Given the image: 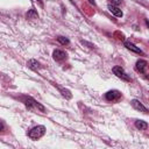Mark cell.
I'll return each instance as SVG.
<instances>
[{"instance_id":"6da1fadb","label":"cell","mask_w":149,"mask_h":149,"mask_svg":"<svg viewBox=\"0 0 149 149\" xmlns=\"http://www.w3.org/2000/svg\"><path fill=\"white\" fill-rule=\"evenodd\" d=\"M45 134V127L44 126H36L34 128H31L28 133V136L31 140H38L41 139L43 135Z\"/></svg>"},{"instance_id":"7a4b0ae2","label":"cell","mask_w":149,"mask_h":149,"mask_svg":"<svg viewBox=\"0 0 149 149\" xmlns=\"http://www.w3.org/2000/svg\"><path fill=\"white\" fill-rule=\"evenodd\" d=\"M24 105L30 111H41V112H45V108L44 106H42L40 102H37L36 100L31 99V98H28L24 100Z\"/></svg>"},{"instance_id":"3957f363","label":"cell","mask_w":149,"mask_h":149,"mask_svg":"<svg viewBox=\"0 0 149 149\" xmlns=\"http://www.w3.org/2000/svg\"><path fill=\"white\" fill-rule=\"evenodd\" d=\"M113 72H114V74H115L118 78H120V79H122V80H125V81H130L129 76L125 72V70H123L121 66H114V68H113Z\"/></svg>"},{"instance_id":"277c9868","label":"cell","mask_w":149,"mask_h":149,"mask_svg":"<svg viewBox=\"0 0 149 149\" xmlns=\"http://www.w3.org/2000/svg\"><path fill=\"white\" fill-rule=\"evenodd\" d=\"M105 98L108 101H116V100H119L121 98V93L119 91H116V90H112V91L106 92Z\"/></svg>"},{"instance_id":"5b68a950","label":"cell","mask_w":149,"mask_h":149,"mask_svg":"<svg viewBox=\"0 0 149 149\" xmlns=\"http://www.w3.org/2000/svg\"><path fill=\"white\" fill-rule=\"evenodd\" d=\"M52 56H54V59L57 61V62H63V61H65L68 58V54L65 51H63V50H59V49L54 50Z\"/></svg>"},{"instance_id":"8992f818","label":"cell","mask_w":149,"mask_h":149,"mask_svg":"<svg viewBox=\"0 0 149 149\" xmlns=\"http://www.w3.org/2000/svg\"><path fill=\"white\" fill-rule=\"evenodd\" d=\"M130 104H132V106H133L135 109H137V111H140V112H142V113H144V114H147V113H148L147 107H146V106H143L139 100L133 99V100L130 101Z\"/></svg>"},{"instance_id":"52a82bcc","label":"cell","mask_w":149,"mask_h":149,"mask_svg":"<svg viewBox=\"0 0 149 149\" xmlns=\"http://www.w3.org/2000/svg\"><path fill=\"white\" fill-rule=\"evenodd\" d=\"M147 65H148L147 61H144V59H139V61L136 62V65H135V68H136V70H137V71H140L141 73H146V69H147Z\"/></svg>"},{"instance_id":"ba28073f","label":"cell","mask_w":149,"mask_h":149,"mask_svg":"<svg viewBox=\"0 0 149 149\" xmlns=\"http://www.w3.org/2000/svg\"><path fill=\"white\" fill-rule=\"evenodd\" d=\"M108 9H109V12L113 14V15H115V16H118V17H121L122 15H123V13H122V10L118 7V6H114V5H108Z\"/></svg>"},{"instance_id":"9c48e42d","label":"cell","mask_w":149,"mask_h":149,"mask_svg":"<svg viewBox=\"0 0 149 149\" xmlns=\"http://www.w3.org/2000/svg\"><path fill=\"white\" fill-rule=\"evenodd\" d=\"M125 47L128 49V50H130V51H133V52H136V54H142V50L139 48V47H136L135 44H133V43H130V42H125Z\"/></svg>"},{"instance_id":"30bf717a","label":"cell","mask_w":149,"mask_h":149,"mask_svg":"<svg viewBox=\"0 0 149 149\" xmlns=\"http://www.w3.org/2000/svg\"><path fill=\"white\" fill-rule=\"evenodd\" d=\"M27 65H28V68H30L31 70H35V71L41 68V64H40L36 59H29V61L27 62Z\"/></svg>"},{"instance_id":"8fae6325","label":"cell","mask_w":149,"mask_h":149,"mask_svg":"<svg viewBox=\"0 0 149 149\" xmlns=\"http://www.w3.org/2000/svg\"><path fill=\"white\" fill-rule=\"evenodd\" d=\"M135 127L137 129H140V130H144V129H147L148 123L146 121H143V120H137V121H135Z\"/></svg>"},{"instance_id":"7c38bea8","label":"cell","mask_w":149,"mask_h":149,"mask_svg":"<svg viewBox=\"0 0 149 149\" xmlns=\"http://www.w3.org/2000/svg\"><path fill=\"white\" fill-rule=\"evenodd\" d=\"M59 91L62 92L63 97H65L66 99H71V98H72V94H71V92H70L69 90H66V88H63V87H59Z\"/></svg>"},{"instance_id":"4fadbf2b","label":"cell","mask_w":149,"mask_h":149,"mask_svg":"<svg viewBox=\"0 0 149 149\" xmlns=\"http://www.w3.org/2000/svg\"><path fill=\"white\" fill-rule=\"evenodd\" d=\"M27 17L28 19H37L38 17V14L35 9H30L28 13H27Z\"/></svg>"},{"instance_id":"5bb4252c","label":"cell","mask_w":149,"mask_h":149,"mask_svg":"<svg viewBox=\"0 0 149 149\" xmlns=\"http://www.w3.org/2000/svg\"><path fill=\"white\" fill-rule=\"evenodd\" d=\"M57 41H58L61 44H63V45H65V44H69V43H70L69 38H68V37H64V36H58V37H57Z\"/></svg>"},{"instance_id":"9a60e30c","label":"cell","mask_w":149,"mask_h":149,"mask_svg":"<svg viewBox=\"0 0 149 149\" xmlns=\"http://www.w3.org/2000/svg\"><path fill=\"white\" fill-rule=\"evenodd\" d=\"M111 5H114V6H119L121 3V0H111Z\"/></svg>"},{"instance_id":"2e32d148","label":"cell","mask_w":149,"mask_h":149,"mask_svg":"<svg viewBox=\"0 0 149 149\" xmlns=\"http://www.w3.org/2000/svg\"><path fill=\"white\" fill-rule=\"evenodd\" d=\"M3 128H5L3 123H2V122H0V132H2V130H3Z\"/></svg>"},{"instance_id":"e0dca14e","label":"cell","mask_w":149,"mask_h":149,"mask_svg":"<svg viewBox=\"0 0 149 149\" xmlns=\"http://www.w3.org/2000/svg\"><path fill=\"white\" fill-rule=\"evenodd\" d=\"M37 1H38V2H41V3H42V0H37Z\"/></svg>"}]
</instances>
